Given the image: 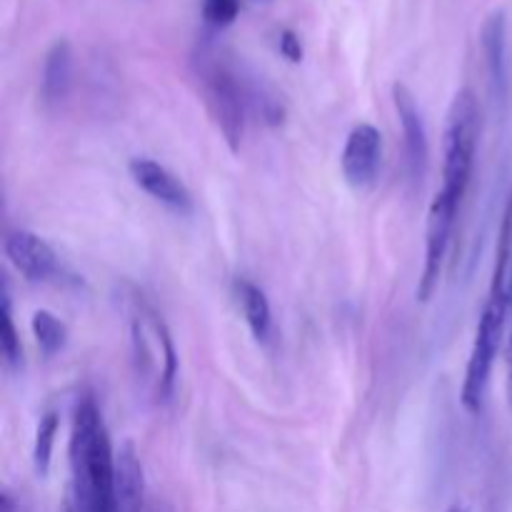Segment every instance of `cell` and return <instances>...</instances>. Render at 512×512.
Segmentation results:
<instances>
[{"instance_id":"cell-1","label":"cell","mask_w":512,"mask_h":512,"mask_svg":"<svg viewBox=\"0 0 512 512\" xmlns=\"http://www.w3.org/2000/svg\"><path fill=\"white\" fill-rule=\"evenodd\" d=\"M115 455L93 395H80L70 428V503L75 512H113Z\"/></svg>"},{"instance_id":"cell-2","label":"cell","mask_w":512,"mask_h":512,"mask_svg":"<svg viewBox=\"0 0 512 512\" xmlns=\"http://www.w3.org/2000/svg\"><path fill=\"white\" fill-rule=\"evenodd\" d=\"M128 318L135 375L158 403H168L178 378V353L168 325L140 293L130 295Z\"/></svg>"},{"instance_id":"cell-3","label":"cell","mask_w":512,"mask_h":512,"mask_svg":"<svg viewBox=\"0 0 512 512\" xmlns=\"http://www.w3.org/2000/svg\"><path fill=\"white\" fill-rule=\"evenodd\" d=\"M480 140V103L470 88L453 98L448 110L443 138V185L440 193L463 203L465 190L475 168V153Z\"/></svg>"},{"instance_id":"cell-4","label":"cell","mask_w":512,"mask_h":512,"mask_svg":"<svg viewBox=\"0 0 512 512\" xmlns=\"http://www.w3.org/2000/svg\"><path fill=\"white\" fill-rule=\"evenodd\" d=\"M510 310V303L488 295L483 313H480L473 348H470L468 368H465L463 388H460V400H463V408L470 415H478L483 410L490 375H493L495 360H498L500 345H503L505 328H508Z\"/></svg>"},{"instance_id":"cell-5","label":"cell","mask_w":512,"mask_h":512,"mask_svg":"<svg viewBox=\"0 0 512 512\" xmlns=\"http://www.w3.org/2000/svg\"><path fill=\"white\" fill-rule=\"evenodd\" d=\"M198 78L210 115L230 148L238 150L245 133V105H248L238 73L218 55L203 53L198 58Z\"/></svg>"},{"instance_id":"cell-6","label":"cell","mask_w":512,"mask_h":512,"mask_svg":"<svg viewBox=\"0 0 512 512\" xmlns=\"http://www.w3.org/2000/svg\"><path fill=\"white\" fill-rule=\"evenodd\" d=\"M458 200L448 198L445 193H435L433 203L428 210V225H425V260L423 273H420L418 283V300L428 303L435 295L440 285V275H443L445 258H448L450 235H453L455 218H458Z\"/></svg>"},{"instance_id":"cell-7","label":"cell","mask_w":512,"mask_h":512,"mask_svg":"<svg viewBox=\"0 0 512 512\" xmlns=\"http://www.w3.org/2000/svg\"><path fill=\"white\" fill-rule=\"evenodd\" d=\"M5 258L30 283H48L63 275L58 253L30 230H10L5 235Z\"/></svg>"},{"instance_id":"cell-8","label":"cell","mask_w":512,"mask_h":512,"mask_svg":"<svg viewBox=\"0 0 512 512\" xmlns=\"http://www.w3.org/2000/svg\"><path fill=\"white\" fill-rule=\"evenodd\" d=\"M380 163H383V135L375 125L360 123L350 130L345 140L343 155H340V168L345 180L353 188H370L378 180Z\"/></svg>"},{"instance_id":"cell-9","label":"cell","mask_w":512,"mask_h":512,"mask_svg":"<svg viewBox=\"0 0 512 512\" xmlns=\"http://www.w3.org/2000/svg\"><path fill=\"white\" fill-rule=\"evenodd\" d=\"M393 103H395V113H398V120H400V130H403L408 173L415 183H423L425 173H428V160H430V143H428V130H425L423 113H420L415 95L410 93L408 85L403 83L393 85Z\"/></svg>"},{"instance_id":"cell-10","label":"cell","mask_w":512,"mask_h":512,"mask_svg":"<svg viewBox=\"0 0 512 512\" xmlns=\"http://www.w3.org/2000/svg\"><path fill=\"white\" fill-rule=\"evenodd\" d=\"M130 178L140 190L150 195L153 200L163 203L165 208L175 210L180 215L193 213V195L185 188L183 180L175 173H170L165 165L155 163L150 158H133L128 165Z\"/></svg>"},{"instance_id":"cell-11","label":"cell","mask_w":512,"mask_h":512,"mask_svg":"<svg viewBox=\"0 0 512 512\" xmlns=\"http://www.w3.org/2000/svg\"><path fill=\"white\" fill-rule=\"evenodd\" d=\"M485 70H488L490 93L498 103H508L510 95V48H508V18L503 10L488 15L480 33Z\"/></svg>"},{"instance_id":"cell-12","label":"cell","mask_w":512,"mask_h":512,"mask_svg":"<svg viewBox=\"0 0 512 512\" xmlns=\"http://www.w3.org/2000/svg\"><path fill=\"white\" fill-rule=\"evenodd\" d=\"M113 512H145L143 465L133 443H123L115 455Z\"/></svg>"},{"instance_id":"cell-13","label":"cell","mask_w":512,"mask_h":512,"mask_svg":"<svg viewBox=\"0 0 512 512\" xmlns=\"http://www.w3.org/2000/svg\"><path fill=\"white\" fill-rule=\"evenodd\" d=\"M75 55L68 40H58L50 45L43 60V75H40V98L45 105H58L68 98L73 85Z\"/></svg>"},{"instance_id":"cell-14","label":"cell","mask_w":512,"mask_h":512,"mask_svg":"<svg viewBox=\"0 0 512 512\" xmlns=\"http://www.w3.org/2000/svg\"><path fill=\"white\" fill-rule=\"evenodd\" d=\"M233 295L238 303L240 313H243L245 323H248L250 333L258 343H268L273 335V310H270L268 295L260 285H255L248 278L233 280Z\"/></svg>"},{"instance_id":"cell-15","label":"cell","mask_w":512,"mask_h":512,"mask_svg":"<svg viewBox=\"0 0 512 512\" xmlns=\"http://www.w3.org/2000/svg\"><path fill=\"white\" fill-rule=\"evenodd\" d=\"M30 328H33L38 348L43 350L45 358H53L55 353H60L65 348L68 330H65V325L50 310H35L33 320H30Z\"/></svg>"},{"instance_id":"cell-16","label":"cell","mask_w":512,"mask_h":512,"mask_svg":"<svg viewBox=\"0 0 512 512\" xmlns=\"http://www.w3.org/2000/svg\"><path fill=\"white\" fill-rule=\"evenodd\" d=\"M0 353H3L8 368L18 370L23 363V345H20V335L13 323L8 288H3V295H0Z\"/></svg>"},{"instance_id":"cell-17","label":"cell","mask_w":512,"mask_h":512,"mask_svg":"<svg viewBox=\"0 0 512 512\" xmlns=\"http://www.w3.org/2000/svg\"><path fill=\"white\" fill-rule=\"evenodd\" d=\"M58 428L60 420L58 415L50 410L40 418L38 430H35V445H33V465L35 473L38 475H48L50 470V460H53V448H55V438H58Z\"/></svg>"},{"instance_id":"cell-18","label":"cell","mask_w":512,"mask_h":512,"mask_svg":"<svg viewBox=\"0 0 512 512\" xmlns=\"http://www.w3.org/2000/svg\"><path fill=\"white\" fill-rule=\"evenodd\" d=\"M240 0H205V20H208L213 28H225V25L233 23L238 18Z\"/></svg>"},{"instance_id":"cell-19","label":"cell","mask_w":512,"mask_h":512,"mask_svg":"<svg viewBox=\"0 0 512 512\" xmlns=\"http://www.w3.org/2000/svg\"><path fill=\"white\" fill-rule=\"evenodd\" d=\"M278 45H280V53H283L290 63H300V60H303V45H300L298 35H295L293 30H283V33H280Z\"/></svg>"},{"instance_id":"cell-20","label":"cell","mask_w":512,"mask_h":512,"mask_svg":"<svg viewBox=\"0 0 512 512\" xmlns=\"http://www.w3.org/2000/svg\"><path fill=\"white\" fill-rule=\"evenodd\" d=\"M508 398L512 405V328H510V338H508Z\"/></svg>"},{"instance_id":"cell-21","label":"cell","mask_w":512,"mask_h":512,"mask_svg":"<svg viewBox=\"0 0 512 512\" xmlns=\"http://www.w3.org/2000/svg\"><path fill=\"white\" fill-rule=\"evenodd\" d=\"M0 505H3V512H15V503H13V498H10V493H3Z\"/></svg>"},{"instance_id":"cell-22","label":"cell","mask_w":512,"mask_h":512,"mask_svg":"<svg viewBox=\"0 0 512 512\" xmlns=\"http://www.w3.org/2000/svg\"><path fill=\"white\" fill-rule=\"evenodd\" d=\"M445 512H470V510L465 508V505H453V508H448Z\"/></svg>"},{"instance_id":"cell-23","label":"cell","mask_w":512,"mask_h":512,"mask_svg":"<svg viewBox=\"0 0 512 512\" xmlns=\"http://www.w3.org/2000/svg\"><path fill=\"white\" fill-rule=\"evenodd\" d=\"M253 3H270V0H253Z\"/></svg>"}]
</instances>
